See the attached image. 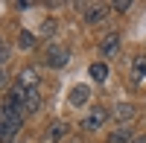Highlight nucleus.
<instances>
[{"label": "nucleus", "instance_id": "f257e3e1", "mask_svg": "<svg viewBox=\"0 0 146 143\" xmlns=\"http://www.w3.org/2000/svg\"><path fill=\"white\" fill-rule=\"evenodd\" d=\"M67 62H70V50H67V47H62V44H50V47H47V53H44V64L47 67L58 70V67H64Z\"/></svg>", "mask_w": 146, "mask_h": 143}, {"label": "nucleus", "instance_id": "f03ea898", "mask_svg": "<svg viewBox=\"0 0 146 143\" xmlns=\"http://www.w3.org/2000/svg\"><path fill=\"white\" fill-rule=\"evenodd\" d=\"M108 120V108H102V105H94V108L82 117V123L79 128H85V132H96V128H102Z\"/></svg>", "mask_w": 146, "mask_h": 143}, {"label": "nucleus", "instance_id": "7ed1b4c3", "mask_svg": "<svg viewBox=\"0 0 146 143\" xmlns=\"http://www.w3.org/2000/svg\"><path fill=\"white\" fill-rule=\"evenodd\" d=\"M88 99H91V88L85 85V82L73 85L70 93H67V105H70V108H82V105H88Z\"/></svg>", "mask_w": 146, "mask_h": 143}, {"label": "nucleus", "instance_id": "20e7f679", "mask_svg": "<svg viewBox=\"0 0 146 143\" xmlns=\"http://www.w3.org/2000/svg\"><path fill=\"white\" fill-rule=\"evenodd\" d=\"M117 53H120V32L102 35V41H100V56H102V58H114Z\"/></svg>", "mask_w": 146, "mask_h": 143}, {"label": "nucleus", "instance_id": "39448f33", "mask_svg": "<svg viewBox=\"0 0 146 143\" xmlns=\"http://www.w3.org/2000/svg\"><path fill=\"white\" fill-rule=\"evenodd\" d=\"M18 85H23L27 91H38V82H41V73H38V67H23L21 73H18Z\"/></svg>", "mask_w": 146, "mask_h": 143}, {"label": "nucleus", "instance_id": "423d86ee", "mask_svg": "<svg viewBox=\"0 0 146 143\" xmlns=\"http://www.w3.org/2000/svg\"><path fill=\"white\" fill-rule=\"evenodd\" d=\"M18 132H21V126H18L15 120H9V117L0 114V143H12Z\"/></svg>", "mask_w": 146, "mask_h": 143}, {"label": "nucleus", "instance_id": "0eeeda50", "mask_svg": "<svg viewBox=\"0 0 146 143\" xmlns=\"http://www.w3.org/2000/svg\"><path fill=\"white\" fill-rule=\"evenodd\" d=\"M146 79V53L131 58V82H143Z\"/></svg>", "mask_w": 146, "mask_h": 143}, {"label": "nucleus", "instance_id": "6e6552de", "mask_svg": "<svg viewBox=\"0 0 146 143\" xmlns=\"http://www.w3.org/2000/svg\"><path fill=\"white\" fill-rule=\"evenodd\" d=\"M111 117H114L117 123H129V120H135V105H131V102H120L117 108L111 111Z\"/></svg>", "mask_w": 146, "mask_h": 143}, {"label": "nucleus", "instance_id": "1a4fd4ad", "mask_svg": "<svg viewBox=\"0 0 146 143\" xmlns=\"http://www.w3.org/2000/svg\"><path fill=\"white\" fill-rule=\"evenodd\" d=\"M108 12H111V6H91L82 15H85V23H100L102 18H108Z\"/></svg>", "mask_w": 146, "mask_h": 143}, {"label": "nucleus", "instance_id": "9d476101", "mask_svg": "<svg viewBox=\"0 0 146 143\" xmlns=\"http://www.w3.org/2000/svg\"><path fill=\"white\" fill-rule=\"evenodd\" d=\"M88 76H91L94 82H105V79H108V64H105V62H94V64L88 67Z\"/></svg>", "mask_w": 146, "mask_h": 143}, {"label": "nucleus", "instance_id": "9b49d317", "mask_svg": "<svg viewBox=\"0 0 146 143\" xmlns=\"http://www.w3.org/2000/svg\"><path fill=\"white\" fill-rule=\"evenodd\" d=\"M67 134V123L64 120H53L50 123V132H47V140H62Z\"/></svg>", "mask_w": 146, "mask_h": 143}, {"label": "nucleus", "instance_id": "f8f14e48", "mask_svg": "<svg viewBox=\"0 0 146 143\" xmlns=\"http://www.w3.org/2000/svg\"><path fill=\"white\" fill-rule=\"evenodd\" d=\"M35 44H38V38H35L29 29H21L18 32V47H21V50H32Z\"/></svg>", "mask_w": 146, "mask_h": 143}, {"label": "nucleus", "instance_id": "ddd939ff", "mask_svg": "<svg viewBox=\"0 0 146 143\" xmlns=\"http://www.w3.org/2000/svg\"><path fill=\"white\" fill-rule=\"evenodd\" d=\"M38 108H41V93H38V91H29L27 102H23V111H27V114H35Z\"/></svg>", "mask_w": 146, "mask_h": 143}, {"label": "nucleus", "instance_id": "4468645a", "mask_svg": "<svg viewBox=\"0 0 146 143\" xmlns=\"http://www.w3.org/2000/svg\"><path fill=\"white\" fill-rule=\"evenodd\" d=\"M131 128H117V132L108 134V143H131Z\"/></svg>", "mask_w": 146, "mask_h": 143}, {"label": "nucleus", "instance_id": "2eb2a0df", "mask_svg": "<svg viewBox=\"0 0 146 143\" xmlns=\"http://www.w3.org/2000/svg\"><path fill=\"white\" fill-rule=\"evenodd\" d=\"M111 9H114V12H129L131 3H129V0H117V3H111Z\"/></svg>", "mask_w": 146, "mask_h": 143}, {"label": "nucleus", "instance_id": "dca6fc26", "mask_svg": "<svg viewBox=\"0 0 146 143\" xmlns=\"http://www.w3.org/2000/svg\"><path fill=\"white\" fill-rule=\"evenodd\" d=\"M53 29H56V23L47 21V23H44V35H53Z\"/></svg>", "mask_w": 146, "mask_h": 143}, {"label": "nucleus", "instance_id": "f3484780", "mask_svg": "<svg viewBox=\"0 0 146 143\" xmlns=\"http://www.w3.org/2000/svg\"><path fill=\"white\" fill-rule=\"evenodd\" d=\"M131 143H146V137H135V140H131Z\"/></svg>", "mask_w": 146, "mask_h": 143}, {"label": "nucleus", "instance_id": "a211bd4d", "mask_svg": "<svg viewBox=\"0 0 146 143\" xmlns=\"http://www.w3.org/2000/svg\"><path fill=\"white\" fill-rule=\"evenodd\" d=\"M3 47H6V44H3V35H0V50H3Z\"/></svg>", "mask_w": 146, "mask_h": 143}, {"label": "nucleus", "instance_id": "6ab92c4d", "mask_svg": "<svg viewBox=\"0 0 146 143\" xmlns=\"http://www.w3.org/2000/svg\"><path fill=\"white\" fill-rule=\"evenodd\" d=\"M0 85H3V73H0Z\"/></svg>", "mask_w": 146, "mask_h": 143}]
</instances>
